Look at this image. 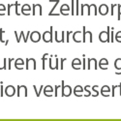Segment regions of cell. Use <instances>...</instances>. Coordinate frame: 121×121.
<instances>
[{
    "label": "cell",
    "mask_w": 121,
    "mask_h": 121,
    "mask_svg": "<svg viewBox=\"0 0 121 121\" xmlns=\"http://www.w3.org/2000/svg\"><path fill=\"white\" fill-rule=\"evenodd\" d=\"M99 40L101 43L110 42V26H108L107 31H101L99 34Z\"/></svg>",
    "instance_id": "1"
},
{
    "label": "cell",
    "mask_w": 121,
    "mask_h": 121,
    "mask_svg": "<svg viewBox=\"0 0 121 121\" xmlns=\"http://www.w3.org/2000/svg\"><path fill=\"white\" fill-rule=\"evenodd\" d=\"M53 27L50 26L49 31H45L43 34V40L45 43H52L53 42Z\"/></svg>",
    "instance_id": "2"
},
{
    "label": "cell",
    "mask_w": 121,
    "mask_h": 121,
    "mask_svg": "<svg viewBox=\"0 0 121 121\" xmlns=\"http://www.w3.org/2000/svg\"><path fill=\"white\" fill-rule=\"evenodd\" d=\"M61 94L63 97H69V96H71L72 94V87L70 86V85H65L64 83V80H62V84H61Z\"/></svg>",
    "instance_id": "3"
},
{
    "label": "cell",
    "mask_w": 121,
    "mask_h": 121,
    "mask_svg": "<svg viewBox=\"0 0 121 121\" xmlns=\"http://www.w3.org/2000/svg\"><path fill=\"white\" fill-rule=\"evenodd\" d=\"M25 69L26 70H29L30 67H31L33 70H36V61H35V59L34 58H26L25 60Z\"/></svg>",
    "instance_id": "4"
},
{
    "label": "cell",
    "mask_w": 121,
    "mask_h": 121,
    "mask_svg": "<svg viewBox=\"0 0 121 121\" xmlns=\"http://www.w3.org/2000/svg\"><path fill=\"white\" fill-rule=\"evenodd\" d=\"M29 37H30V39H31V41L33 43L40 42V40H41V38H42L41 33H40L39 31H33V32H31V33H30V35H29Z\"/></svg>",
    "instance_id": "5"
},
{
    "label": "cell",
    "mask_w": 121,
    "mask_h": 121,
    "mask_svg": "<svg viewBox=\"0 0 121 121\" xmlns=\"http://www.w3.org/2000/svg\"><path fill=\"white\" fill-rule=\"evenodd\" d=\"M22 94L24 97H27V88L25 85H18L17 95V97H21V96H22Z\"/></svg>",
    "instance_id": "6"
},
{
    "label": "cell",
    "mask_w": 121,
    "mask_h": 121,
    "mask_svg": "<svg viewBox=\"0 0 121 121\" xmlns=\"http://www.w3.org/2000/svg\"><path fill=\"white\" fill-rule=\"evenodd\" d=\"M98 13L101 15V16H106L108 13V6L105 3L101 4L99 9H98Z\"/></svg>",
    "instance_id": "7"
},
{
    "label": "cell",
    "mask_w": 121,
    "mask_h": 121,
    "mask_svg": "<svg viewBox=\"0 0 121 121\" xmlns=\"http://www.w3.org/2000/svg\"><path fill=\"white\" fill-rule=\"evenodd\" d=\"M72 68L75 69V70H79V69H82V60H80L79 58H75L73 61H72Z\"/></svg>",
    "instance_id": "8"
},
{
    "label": "cell",
    "mask_w": 121,
    "mask_h": 121,
    "mask_svg": "<svg viewBox=\"0 0 121 121\" xmlns=\"http://www.w3.org/2000/svg\"><path fill=\"white\" fill-rule=\"evenodd\" d=\"M5 94L6 96L8 97H12L16 94V88L13 86V85H8L6 88H5Z\"/></svg>",
    "instance_id": "9"
},
{
    "label": "cell",
    "mask_w": 121,
    "mask_h": 121,
    "mask_svg": "<svg viewBox=\"0 0 121 121\" xmlns=\"http://www.w3.org/2000/svg\"><path fill=\"white\" fill-rule=\"evenodd\" d=\"M98 68L102 69V70H107L108 68V61L107 58H102L99 61V64H98Z\"/></svg>",
    "instance_id": "10"
},
{
    "label": "cell",
    "mask_w": 121,
    "mask_h": 121,
    "mask_svg": "<svg viewBox=\"0 0 121 121\" xmlns=\"http://www.w3.org/2000/svg\"><path fill=\"white\" fill-rule=\"evenodd\" d=\"M29 35H30V31H28L27 32V34H26V36H24V33H23V31H22V33H21V35H17V31H15V36H16V38H17V43H19L21 42V39L23 37L24 38V43H26L27 42V40H28V37H29Z\"/></svg>",
    "instance_id": "11"
},
{
    "label": "cell",
    "mask_w": 121,
    "mask_h": 121,
    "mask_svg": "<svg viewBox=\"0 0 121 121\" xmlns=\"http://www.w3.org/2000/svg\"><path fill=\"white\" fill-rule=\"evenodd\" d=\"M24 61H23V59L22 58H17L15 60V67L16 69L17 70H22L24 68Z\"/></svg>",
    "instance_id": "12"
},
{
    "label": "cell",
    "mask_w": 121,
    "mask_h": 121,
    "mask_svg": "<svg viewBox=\"0 0 121 121\" xmlns=\"http://www.w3.org/2000/svg\"><path fill=\"white\" fill-rule=\"evenodd\" d=\"M114 68L116 69L115 75H121V57L116 58L114 61Z\"/></svg>",
    "instance_id": "13"
},
{
    "label": "cell",
    "mask_w": 121,
    "mask_h": 121,
    "mask_svg": "<svg viewBox=\"0 0 121 121\" xmlns=\"http://www.w3.org/2000/svg\"><path fill=\"white\" fill-rule=\"evenodd\" d=\"M22 14L24 16H28L31 14V7H30L29 4H24L22 7Z\"/></svg>",
    "instance_id": "14"
},
{
    "label": "cell",
    "mask_w": 121,
    "mask_h": 121,
    "mask_svg": "<svg viewBox=\"0 0 121 121\" xmlns=\"http://www.w3.org/2000/svg\"><path fill=\"white\" fill-rule=\"evenodd\" d=\"M80 37L82 38V32H80V31H76L74 32L73 34V39H74V41L76 43H82V40L80 39Z\"/></svg>",
    "instance_id": "15"
},
{
    "label": "cell",
    "mask_w": 121,
    "mask_h": 121,
    "mask_svg": "<svg viewBox=\"0 0 121 121\" xmlns=\"http://www.w3.org/2000/svg\"><path fill=\"white\" fill-rule=\"evenodd\" d=\"M110 88L108 85H104L102 88H101V94H102L104 97H108L109 96V92H110Z\"/></svg>",
    "instance_id": "16"
},
{
    "label": "cell",
    "mask_w": 121,
    "mask_h": 121,
    "mask_svg": "<svg viewBox=\"0 0 121 121\" xmlns=\"http://www.w3.org/2000/svg\"><path fill=\"white\" fill-rule=\"evenodd\" d=\"M32 15L35 16L36 15V11L37 9H39V15L42 16L43 15V12H42V5L41 4H32Z\"/></svg>",
    "instance_id": "17"
},
{
    "label": "cell",
    "mask_w": 121,
    "mask_h": 121,
    "mask_svg": "<svg viewBox=\"0 0 121 121\" xmlns=\"http://www.w3.org/2000/svg\"><path fill=\"white\" fill-rule=\"evenodd\" d=\"M70 13V7L67 4H63L60 8V15H63V16H67Z\"/></svg>",
    "instance_id": "18"
},
{
    "label": "cell",
    "mask_w": 121,
    "mask_h": 121,
    "mask_svg": "<svg viewBox=\"0 0 121 121\" xmlns=\"http://www.w3.org/2000/svg\"><path fill=\"white\" fill-rule=\"evenodd\" d=\"M80 12L79 13V15H82V16H83L84 15V13H85V11H86V15H88V16H90V11H89V5L88 4H82V10H80Z\"/></svg>",
    "instance_id": "19"
},
{
    "label": "cell",
    "mask_w": 121,
    "mask_h": 121,
    "mask_svg": "<svg viewBox=\"0 0 121 121\" xmlns=\"http://www.w3.org/2000/svg\"><path fill=\"white\" fill-rule=\"evenodd\" d=\"M82 91H83V88L80 86V85H77V86L75 87V89H74V94H75V96H77V97H82V96H83V95L79 94V93L82 92Z\"/></svg>",
    "instance_id": "20"
},
{
    "label": "cell",
    "mask_w": 121,
    "mask_h": 121,
    "mask_svg": "<svg viewBox=\"0 0 121 121\" xmlns=\"http://www.w3.org/2000/svg\"><path fill=\"white\" fill-rule=\"evenodd\" d=\"M43 89H44V94H45V96H47V97H52V94H48V92H52V91H53V88L50 86V85H48V86L44 87Z\"/></svg>",
    "instance_id": "21"
},
{
    "label": "cell",
    "mask_w": 121,
    "mask_h": 121,
    "mask_svg": "<svg viewBox=\"0 0 121 121\" xmlns=\"http://www.w3.org/2000/svg\"><path fill=\"white\" fill-rule=\"evenodd\" d=\"M93 10V15H97L98 14V10H97V6L95 4H91L89 5V11H90V15H91V11Z\"/></svg>",
    "instance_id": "22"
},
{
    "label": "cell",
    "mask_w": 121,
    "mask_h": 121,
    "mask_svg": "<svg viewBox=\"0 0 121 121\" xmlns=\"http://www.w3.org/2000/svg\"><path fill=\"white\" fill-rule=\"evenodd\" d=\"M75 6H76L75 15L76 16H78L79 15V1H78V0H75Z\"/></svg>",
    "instance_id": "23"
},
{
    "label": "cell",
    "mask_w": 121,
    "mask_h": 121,
    "mask_svg": "<svg viewBox=\"0 0 121 121\" xmlns=\"http://www.w3.org/2000/svg\"><path fill=\"white\" fill-rule=\"evenodd\" d=\"M49 1H50V2H53V1H54V0H49ZM54 2H55V4H54V6L52 7V11H50V12H49V14H48V16H50V15H52V13L54 12V10L56 9V7H57V5L59 4V0H55V1H54Z\"/></svg>",
    "instance_id": "24"
},
{
    "label": "cell",
    "mask_w": 121,
    "mask_h": 121,
    "mask_svg": "<svg viewBox=\"0 0 121 121\" xmlns=\"http://www.w3.org/2000/svg\"><path fill=\"white\" fill-rule=\"evenodd\" d=\"M114 40H116V42L121 43V31L116 32V34L114 35Z\"/></svg>",
    "instance_id": "25"
},
{
    "label": "cell",
    "mask_w": 121,
    "mask_h": 121,
    "mask_svg": "<svg viewBox=\"0 0 121 121\" xmlns=\"http://www.w3.org/2000/svg\"><path fill=\"white\" fill-rule=\"evenodd\" d=\"M33 88H34V90H35V92H36V96H37V97H39V96H40V94H41V91H42V90H43V88H44V86L42 85L41 87H40V89H39V90L37 89L36 85H34V86H33Z\"/></svg>",
    "instance_id": "26"
},
{
    "label": "cell",
    "mask_w": 121,
    "mask_h": 121,
    "mask_svg": "<svg viewBox=\"0 0 121 121\" xmlns=\"http://www.w3.org/2000/svg\"><path fill=\"white\" fill-rule=\"evenodd\" d=\"M47 56H48V53H45L44 55H43V57H42V61H43V70H45L46 69V60H47Z\"/></svg>",
    "instance_id": "27"
},
{
    "label": "cell",
    "mask_w": 121,
    "mask_h": 121,
    "mask_svg": "<svg viewBox=\"0 0 121 121\" xmlns=\"http://www.w3.org/2000/svg\"><path fill=\"white\" fill-rule=\"evenodd\" d=\"M117 21H120V17H121V4H117Z\"/></svg>",
    "instance_id": "28"
},
{
    "label": "cell",
    "mask_w": 121,
    "mask_h": 121,
    "mask_svg": "<svg viewBox=\"0 0 121 121\" xmlns=\"http://www.w3.org/2000/svg\"><path fill=\"white\" fill-rule=\"evenodd\" d=\"M5 11H6V8H5L4 4H0V16H4Z\"/></svg>",
    "instance_id": "29"
},
{
    "label": "cell",
    "mask_w": 121,
    "mask_h": 121,
    "mask_svg": "<svg viewBox=\"0 0 121 121\" xmlns=\"http://www.w3.org/2000/svg\"><path fill=\"white\" fill-rule=\"evenodd\" d=\"M86 42V30H85V26L82 27V43Z\"/></svg>",
    "instance_id": "30"
},
{
    "label": "cell",
    "mask_w": 121,
    "mask_h": 121,
    "mask_svg": "<svg viewBox=\"0 0 121 121\" xmlns=\"http://www.w3.org/2000/svg\"><path fill=\"white\" fill-rule=\"evenodd\" d=\"M117 7V4H112L110 5V16H114V8Z\"/></svg>",
    "instance_id": "31"
},
{
    "label": "cell",
    "mask_w": 121,
    "mask_h": 121,
    "mask_svg": "<svg viewBox=\"0 0 121 121\" xmlns=\"http://www.w3.org/2000/svg\"><path fill=\"white\" fill-rule=\"evenodd\" d=\"M52 60H53V56H52V55H50V57H49V68L52 69V70H53V69H54V66H53V62H52Z\"/></svg>",
    "instance_id": "32"
},
{
    "label": "cell",
    "mask_w": 121,
    "mask_h": 121,
    "mask_svg": "<svg viewBox=\"0 0 121 121\" xmlns=\"http://www.w3.org/2000/svg\"><path fill=\"white\" fill-rule=\"evenodd\" d=\"M66 60H67V58H66V57H63V58L60 59V67H59V69H61V70H63V69H64L63 63H64V61H66Z\"/></svg>",
    "instance_id": "33"
},
{
    "label": "cell",
    "mask_w": 121,
    "mask_h": 121,
    "mask_svg": "<svg viewBox=\"0 0 121 121\" xmlns=\"http://www.w3.org/2000/svg\"><path fill=\"white\" fill-rule=\"evenodd\" d=\"M97 88H98V85H95V86H93L92 87V90L95 92V94H94V97H97L98 95H99V92L97 91Z\"/></svg>",
    "instance_id": "34"
},
{
    "label": "cell",
    "mask_w": 121,
    "mask_h": 121,
    "mask_svg": "<svg viewBox=\"0 0 121 121\" xmlns=\"http://www.w3.org/2000/svg\"><path fill=\"white\" fill-rule=\"evenodd\" d=\"M71 15L75 16V0H72V11H71Z\"/></svg>",
    "instance_id": "35"
},
{
    "label": "cell",
    "mask_w": 121,
    "mask_h": 121,
    "mask_svg": "<svg viewBox=\"0 0 121 121\" xmlns=\"http://www.w3.org/2000/svg\"><path fill=\"white\" fill-rule=\"evenodd\" d=\"M19 6V3L18 2H16V6H15V13H16V15L17 16H19L21 14H19L18 12H17V7Z\"/></svg>",
    "instance_id": "36"
},
{
    "label": "cell",
    "mask_w": 121,
    "mask_h": 121,
    "mask_svg": "<svg viewBox=\"0 0 121 121\" xmlns=\"http://www.w3.org/2000/svg\"><path fill=\"white\" fill-rule=\"evenodd\" d=\"M73 33V31H67L66 34H67V39H66V43H69L70 42V34Z\"/></svg>",
    "instance_id": "37"
},
{
    "label": "cell",
    "mask_w": 121,
    "mask_h": 121,
    "mask_svg": "<svg viewBox=\"0 0 121 121\" xmlns=\"http://www.w3.org/2000/svg\"><path fill=\"white\" fill-rule=\"evenodd\" d=\"M118 85H112V97H114L115 96V88H117Z\"/></svg>",
    "instance_id": "38"
},
{
    "label": "cell",
    "mask_w": 121,
    "mask_h": 121,
    "mask_svg": "<svg viewBox=\"0 0 121 121\" xmlns=\"http://www.w3.org/2000/svg\"><path fill=\"white\" fill-rule=\"evenodd\" d=\"M3 33H4V30H3V29H0V42H1V43H4V41H3V39H2Z\"/></svg>",
    "instance_id": "39"
},
{
    "label": "cell",
    "mask_w": 121,
    "mask_h": 121,
    "mask_svg": "<svg viewBox=\"0 0 121 121\" xmlns=\"http://www.w3.org/2000/svg\"><path fill=\"white\" fill-rule=\"evenodd\" d=\"M15 58H9V60H8V61H9V66H8V69H11V63L13 62V61H15Z\"/></svg>",
    "instance_id": "40"
},
{
    "label": "cell",
    "mask_w": 121,
    "mask_h": 121,
    "mask_svg": "<svg viewBox=\"0 0 121 121\" xmlns=\"http://www.w3.org/2000/svg\"><path fill=\"white\" fill-rule=\"evenodd\" d=\"M58 88H60V86H59V85H56V86L54 87V96H55V97H57V91H58Z\"/></svg>",
    "instance_id": "41"
},
{
    "label": "cell",
    "mask_w": 121,
    "mask_h": 121,
    "mask_svg": "<svg viewBox=\"0 0 121 121\" xmlns=\"http://www.w3.org/2000/svg\"><path fill=\"white\" fill-rule=\"evenodd\" d=\"M118 87H119V89H120V96H121V83H119Z\"/></svg>",
    "instance_id": "42"
},
{
    "label": "cell",
    "mask_w": 121,
    "mask_h": 121,
    "mask_svg": "<svg viewBox=\"0 0 121 121\" xmlns=\"http://www.w3.org/2000/svg\"><path fill=\"white\" fill-rule=\"evenodd\" d=\"M1 84H2V82H1ZM0 88H1V85H0Z\"/></svg>",
    "instance_id": "43"
}]
</instances>
